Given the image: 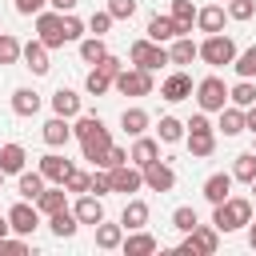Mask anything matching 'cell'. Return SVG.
<instances>
[{"mask_svg": "<svg viewBox=\"0 0 256 256\" xmlns=\"http://www.w3.org/2000/svg\"><path fill=\"white\" fill-rule=\"evenodd\" d=\"M252 220V200L248 196H228L220 204H212V228L216 232H236Z\"/></svg>", "mask_w": 256, "mask_h": 256, "instance_id": "6da1fadb", "label": "cell"}, {"mask_svg": "<svg viewBox=\"0 0 256 256\" xmlns=\"http://www.w3.org/2000/svg\"><path fill=\"white\" fill-rule=\"evenodd\" d=\"M196 52H200V60H204V64H212V68H224V64H232V60H236V44H232V36H224V32L204 36V40L196 44Z\"/></svg>", "mask_w": 256, "mask_h": 256, "instance_id": "7a4b0ae2", "label": "cell"}, {"mask_svg": "<svg viewBox=\"0 0 256 256\" xmlns=\"http://www.w3.org/2000/svg\"><path fill=\"white\" fill-rule=\"evenodd\" d=\"M128 60L136 64V68H144V72H156V68H164L168 64V44H156V40H136L132 48H128Z\"/></svg>", "mask_w": 256, "mask_h": 256, "instance_id": "3957f363", "label": "cell"}, {"mask_svg": "<svg viewBox=\"0 0 256 256\" xmlns=\"http://www.w3.org/2000/svg\"><path fill=\"white\" fill-rule=\"evenodd\" d=\"M112 88H116L120 96H152V72H144V68L128 64V68H120V72H116Z\"/></svg>", "mask_w": 256, "mask_h": 256, "instance_id": "277c9868", "label": "cell"}, {"mask_svg": "<svg viewBox=\"0 0 256 256\" xmlns=\"http://www.w3.org/2000/svg\"><path fill=\"white\" fill-rule=\"evenodd\" d=\"M192 96H196L200 112H220V108L228 104V84H224L220 76H204V80L192 88Z\"/></svg>", "mask_w": 256, "mask_h": 256, "instance_id": "5b68a950", "label": "cell"}, {"mask_svg": "<svg viewBox=\"0 0 256 256\" xmlns=\"http://www.w3.org/2000/svg\"><path fill=\"white\" fill-rule=\"evenodd\" d=\"M216 248H220V232L212 224H196L192 232H184V244H180V252H192V256H212Z\"/></svg>", "mask_w": 256, "mask_h": 256, "instance_id": "8992f818", "label": "cell"}, {"mask_svg": "<svg viewBox=\"0 0 256 256\" xmlns=\"http://www.w3.org/2000/svg\"><path fill=\"white\" fill-rule=\"evenodd\" d=\"M4 216H8V224H12L16 236H32V232L40 228V208H36L32 200H16Z\"/></svg>", "mask_w": 256, "mask_h": 256, "instance_id": "52a82bcc", "label": "cell"}, {"mask_svg": "<svg viewBox=\"0 0 256 256\" xmlns=\"http://www.w3.org/2000/svg\"><path fill=\"white\" fill-rule=\"evenodd\" d=\"M36 40L52 52V48H64V32H60V12H36Z\"/></svg>", "mask_w": 256, "mask_h": 256, "instance_id": "ba28073f", "label": "cell"}, {"mask_svg": "<svg viewBox=\"0 0 256 256\" xmlns=\"http://www.w3.org/2000/svg\"><path fill=\"white\" fill-rule=\"evenodd\" d=\"M108 176H112V192H124V196H132V192H140V188H144V172H140L132 160H124V164L108 168Z\"/></svg>", "mask_w": 256, "mask_h": 256, "instance_id": "9c48e42d", "label": "cell"}, {"mask_svg": "<svg viewBox=\"0 0 256 256\" xmlns=\"http://www.w3.org/2000/svg\"><path fill=\"white\" fill-rule=\"evenodd\" d=\"M140 172H144V188H152V192H172V188H176V172H172L164 160H152V164H144Z\"/></svg>", "mask_w": 256, "mask_h": 256, "instance_id": "30bf717a", "label": "cell"}, {"mask_svg": "<svg viewBox=\"0 0 256 256\" xmlns=\"http://www.w3.org/2000/svg\"><path fill=\"white\" fill-rule=\"evenodd\" d=\"M192 88H196V84H192V76H188L184 68H176V72L160 84V96H164L168 104H180V100H188V96H192Z\"/></svg>", "mask_w": 256, "mask_h": 256, "instance_id": "8fae6325", "label": "cell"}, {"mask_svg": "<svg viewBox=\"0 0 256 256\" xmlns=\"http://www.w3.org/2000/svg\"><path fill=\"white\" fill-rule=\"evenodd\" d=\"M156 248H160V240L148 236L144 228H132V232H124V240H120V252H124V256H152Z\"/></svg>", "mask_w": 256, "mask_h": 256, "instance_id": "7c38bea8", "label": "cell"}, {"mask_svg": "<svg viewBox=\"0 0 256 256\" xmlns=\"http://www.w3.org/2000/svg\"><path fill=\"white\" fill-rule=\"evenodd\" d=\"M108 148H112V136H108V128H104V124L80 140V156H84V160H92V164H100Z\"/></svg>", "mask_w": 256, "mask_h": 256, "instance_id": "4fadbf2b", "label": "cell"}, {"mask_svg": "<svg viewBox=\"0 0 256 256\" xmlns=\"http://www.w3.org/2000/svg\"><path fill=\"white\" fill-rule=\"evenodd\" d=\"M36 168H40V176H44L48 184H64V176H68L76 164H72V160H64L60 152H48V156H40V164H36Z\"/></svg>", "mask_w": 256, "mask_h": 256, "instance_id": "5bb4252c", "label": "cell"}, {"mask_svg": "<svg viewBox=\"0 0 256 256\" xmlns=\"http://www.w3.org/2000/svg\"><path fill=\"white\" fill-rule=\"evenodd\" d=\"M72 212H76V220H80V224H92V228H96V224L104 220V200H100V196H92V192H80V200L72 204Z\"/></svg>", "mask_w": 256, "mask_h": 256, "instance_id": "9a60e30c", "label": "cell"}, {"mask_svg": "<svg viewBox=\"0 0 256 256\" xmlns=\"http://www.w3.org/2000/svg\"><path fill=\"white\" fill-rule=\"evenodd\" d=\"M20 60H24V68H32V76H48V48L40 44V40H28L24 48H20Z\"/></svg>", "mask_w": 256, "mask_h": 256, "instance_id": "2e32d148", "label": "cell"}, {"mask_svg": "<svg viewBox=\"0 0 256 256\" xmlns=\"http://www.w3.org/2000/svg\"><path fill=\"white\" fill-rule=\"evenodd\" d=\"M40 136H44L48 148H64V144L72 140V124H68V116H56V112H52V120H44V132H40Z\"/></svg>", "mask_w": 256, "mask_h": 256, "instance_id": "e0dca14e", "label": "cell"}, {"mask_svg": "<svg viewBox=\"0 0 256 256\" xmlns=\"http://www.w3.org/2000/svg\"><path fill=\"white\" fill-rule=\"evenodd\" d=\"M184 140H188V152H192V160H208V156L216 152V128L184 132Z\"/></svg>", "mask_w": 256, "mask_h": 256, "instance_id": "ac0fdd59", "label": "cell"}, {"mask_svg": "<svg viewBox=\"0 0 256 256\" xmlns=\"http://www.w3.org/2000/svg\"><path fill=\"white\" fill-rule=\"evenodd\" d=\"M128 160H132L136 168H144V164H152V160H160V140H152V136H132V148H128Z\"/></svg>", "mask_w": 256, "mask_h": 256, "instance_id": "d6986e66", "label": "cell"}, {"mask_svg": "<svg viewBox=\"0 0 256 256\" xmlns=\"http://www.w3.org/2000/svg\"><path fill=\"white\" fill-rule=\"evenodd\" d=\"M192 60H200V52H196V40H192V36H176V40H168V64L184 68V64H192Z\"/></svg>", "mask_w": 256, "mask_h": 256, "instance_id": "ffe728a7", "label": "cell"}, {"mask_svg": "<svg viewBox=\"0 0 256 256\" xmlns=\"http://www.w3.org/2000/svg\"><path fill=\"white\" fill-rule=\"evenodd\" d=\"M204 200L208 204H220V200H228L232 196V172H212L208 180H204Z\"/></svg>", "mask_w": 256, "mask_h": 256, "instance_id": "44dd1931", "label": "cell"}, {"mask_svg": "<svg viewBox=\"0 0 256 256\" xmlns=\"http://www.w3.org/2000/svg\"><path fill=\"white\" fill-rule=\"evenodd\" d=\"M36 208H40V216H52V212H60V208H68V192H64V184H44V192L32 200Z\"/></svg>", "mask_w": 256, "mask_h": 256, "instance_id": "7402d4cb", "label": "cell"}, {"mask_svg": "<svg viewBox=\"0 0 256 256\" xmlns=\"http://www.w3.org/2000/svg\"><path fill=\"white\" fill-rule=\"evenodd\" d=\"M48 228H52V236H56V240H72V236H76V228H80V220H76V212H72V208H60V212H52V216H48Z\"/></svg>", "mask_w": 256, "mask_h": 256, "instance_id": "603a6c76", "label": "cell"}, {"mask_svg": "<svg viewBox=\"0 0 256 256\" xmlns=\"http://www.w3.org/2000/svg\"><path fill=\"white\" fill-rule=\"evenodd\" d=\"M24 164H28V152H24L20 144H4V148H0V172H4V176H20Z\"/></svg>", "mask_w": 256, "mask_h": 256, "instance_id": "cb8c5ba5", "label": "cell"}, {"mask_svg": "<svg viewBox=\"0 0 256 256\" xmlns=\"http://www.w3.org/2000/svg\"><path fill=\"white\" fill-rule=\"evenodd\" d=\"M224 16H228V12H224L220 4L196 8V28H200V32H208V36H212V32H224Z\"/></svg>", "mask_w": 256, "mask_h": 256, "instance_id": "d4e9b609", "label": "cell"}, {"mask_svg": "<svg viewBox=\"0 0 256 256\" xmlns=\"http://www.w3.org/2000/svg\"><path fill=\"white\" fill-rule=\"evenodd\" d=\"M144 36H148V40H156V44H168V40H176L180 32H176V24H172V16H160V12H156V16L148 20V28H144Z\"/></svg>", "mask_w": 256, "mask_h": 256, "instance_id": "484cf974", "label": "cell"}, {"mask_svg": "<svg viewBox=\"0 0 256 256\" xmlns=\"http://www.w3.org/2000/svg\"><path fill=\"white\" fill-rule=\"evenodd\" d=\"M52 112L76 120V116H80V96H76L72 88H56V92H52Z\"/></svg>", "mask_w": 256, "mask_h": 256, "instance_id": "4316f807", "label": "cell"}, {"mask_svg": "<svg viewBox=\"0 0 256 256\" xmlns=\"http://www.w3.org/2000/svg\"><path fill=\"white\" fill-rule=\"evenodd\" d=\"M120 240H124V224H108V220L96 224V248L100 252H116Z\"/></svg>", "mask_w": 256, "mask_h": 256, "instance_id": "83f0119b", "label": "cell"}, {"mask_svg": "<svg viewBox=\"0 0 256 256\" xmlns=\"http://www.w3.org/2000/svg\"><path fill=\"white\" fill-rule=\"evenodd\" d=\"M168 16H172L176 32H180V36H188V32H192V24H196V4H192V0H172V12H168Z\"/></svg>", "mask_w": 256, "mask_h": 256, "instance_id": "f1b7e54d", "label": "cell"}, {"mask_svg": "<svg viewBox=\"0 0 256 256\" xmlns=\"http://www.w3.org/2000/svg\"><path fill=\"white\" fill-rule=\"evenodd\" d=\"M40 104H44V100H40V92H32V88H16V92H12V112H16V116H36Z\"/></svg>", "mask_w": 256, "mask_h": 256, "instance_id": "f546056e", "label": "cell"}, {"mask_svg": "<svg viewBox=\"0 0 256 256\" xmlns=\"http://www.w3.org/2000/svg\"><path fill=\"white\" fill-rule=\"evenodd\" d=\"M216 132H224V136H240V132H244V108L224 104V108H220V124H216Z\"/></svg>", "mask_w": 256, "mask_h": 256, "instance_id": "4dcf8cb0", "label": "cell"}, {"mask_svg": "<svg viewBox=\"0 0 256 256\" xmlns=\"http://www.w3.org/2000/svg\"><path fill=\"white\" fill-rule=\"evenodd\" d=\"M44 184H48V180L40 176V168H36V172L24 168V172L16 176V192H20V200H36V196L44 192Z\"/></svg>", "mask_w": 256, "mask_h": 256, "instance_id": "1f68e13d", "label": "cell"}, {"mask_svg": "<svg viewBox=\"0 0 256 256\" xmlns=\"http://www.w3.org/2000/svg\"><path fill=\"white\" fill-rule=\"evenodd\" d=\"M148 124H152V116H148L144 108H124V116H120V128H124L128 136H144Z\"/></svg>", "mask_w": 256, "mask_h": 256, "instance_id": "d6a6232c", "label": "cell"}, {"mask_svg": "<svg viewBox=\"0 0 256 256\" xmlns=\"http://www.w3.org/2000/svg\"><path fill=\"white\" fill-rule=\"evenodd\" d=\"M120 224H124V232L144 228V224H148V204H144V200H128L124 212H120Z\"/></svg>", "mask_w": 256, "mask_h": 256, "instance_id": "836d02e7", "label": "cell"}, {"mask_svg": "<svg viewBox=\"0 0 256 256\" xmlns=\"http://www.w3.org/2000/svg\"><path fill=\"white\" fill-rule=\"evenodd\" d=\"M156 140H160V144H180V140H184V120H176V116H160V124H156Z\"/></svg>", "mask_w": 256, "mask_h": 256, "instance_id": "e575fe53", "label": "cell"}, {"mask_svg": "<svg viewBox=\"0 0 256 256\" xmlns=\"http://www.w3.org/2000/svg\"><path fill=\"white\" fill-rule=\"evenodd\" d=\"M228 104L252 108V104H256V80H236V84L228 88Z\"/></svg>", "mask_w": 256, "mask_h": 256, "instance_id": "d590c367", "label": "cell"}, {"mask_svg": "<svg viewBox=\"0 0 256 256\" xmlns=\"http://www.w3.org/2000/svg\"><path fill=\"white\" fill-rule=\"evenodd\" d=\"M104 56H108L104 36H84V40H80V60H84V64H100Z\"/></svg>", "mask_w": 256, "mask_h": 256, "instance_id": "8d00e7d4", "label": "cell"}, {"mask_svg": "<svg viewBox=\"0 0 256 256\" xmlns=\"http://www.w3.org/2000/svg\"><path fill=\"white\" fill-rule=\"evenodd\" d=\"M232 68H236V76H240V80H256V44H252V48H244V52H236Z\"/></svg>", "mask_w": 256, "mask_h": 256, "instance_id": "74e56055", "label": "cell"}, {"mask_svg": "<svg viewBox=\"0 0 256 256\" xmlns=\"http://www.w3.org/2000/svg\"><path fill=\"white\" fill-rule=\"evenodd\" d=\"M60 32H64V44H68V40H84L88 28H84V20L76 12H60Z\"/></svg>", "mask_w": 256, "mask_h": 256, "instance_id": "f35d334b", "label": "cell"}, {"mask_svg": "<svg viewBox=\"0 0 256 256\" xmlns=\"http://www.w3.org/2000/svg\"><path fill=\"white\" fill-rule=\"evenodd\" d=\"M232 180H256V152H240L236 164H232Z\"/></svg>", "mask_w": 256, "mask_h": 256, "instance_id": "ab89813d", "label": "cell"}, {"mask_svg": "<svg viewBox=\"0 0 256 256\" xmlns=\"http://www.w3.org/2000/svg\"><path fill=\"white\" fill-rule=\"evenodd\" d=\"M116 20H112V12L104 8V12H92L88 20H84V28H88V36H108V28H112Z\"/></svg>", "mask_w": 256, "mask_h": 256, "instance_id": "60d3db41", "label": "cell"}, {"mask_svg": "<svg viewBox=\"0 0 256 256\" xmlns=\"http://www.w3.org/2000/svg\"><path fill=\"white\" fill-rule=\"evenodd\" d=\"M84 88H88V96H104V92L112 88V76H108V72H100V68L92 64V72H88V80H84Z\"/></svg>", "mask_w": 256, "mask_h": 256, "instance_id": "b9f144b4", "label": "cell"}, {"mask_svg": "<svg viewBox=\"0 0 256 256\" xmlns=\"http://www.w3.org/2000/svg\"><path fill=\"white\" fill-rule=\"evenodd\" d=\"M88 192H92V196H100V200L112 192V176H108V168H96V172H88Z\"/></svg>", "mask_w": 256, "mask_h": 256, "instance_id": "7bdbcfd3", "label": "cell"}, {"mask_svg": "<svg viewBox=\"0 0 256 256\" xmlns=\"http://www.w3.org/2000/svg\"><path fill=\"white\" fill-rule=\"evenodd\" d=\"M196 224H200V216H196V208H188V204H180V208L172 212V228H176V232H192Z\"/></svg>", "mask_w": 256, "mask_h": 256, "instance_id": "ee69618b", "label": "cell"}, {"mask_svg": "<svg viewBox=\"0 0 256 256\" xmlns=\"http://www.w3.org/2000/svg\"><path fill=\"white\" fill-rule=\"evenodd\" d=\"M20 48H24V44H20L12 32H0V64H16V60H20Z\"/></svg>", "mask_w": 256, "mask_h": 256, "instance_id": "f6af8a7d", "label": "cell"}, {"mask_svg": "<svg viewBox=\"0 0 256 256\" xmlns=\"http://www.w3.org/2000/svg\"><path fill=\"white\" fill-rule=\"evenodd\" d=\"M228 20H252L256 16V0H228Z\"/></svg>", "mask_w": 256, "mask_h": 256, "instance_id": "bcb514c9", "label": "cell"}, {"mask_svg": "<svg viewBox=\"0 0 256 256\" xmlns=\"http://www.w3.org/2000/svg\"><path fill=\"white\" fill-rule=\"evenodd\" d=\"M0 256H28V240H24V236H12V232H8V236L0 240Z\"/></svg>", "mask_w": 256, "mask_h": 256, "instance_id": "7dc6e473", "label": "cell"}, {"mask_svg": "<svg viewBox=\"0 0 256 256\" xmlns=\"http://www.w3.org/2000/svg\"><path fill=\"white\" fill-rule=\"evenodd\" d=\"M100 124H104L100 116H84V112H80V116H76V124H72V136H76V140H84V136H88V132H96Z\"/></svg>", "mask_w": 256, "mask_h": 256, "instance_id": "c3c4849f", "label": "cell"}, {"mask_svg": "<svg viewBox=\"0 0 256 256\" xmlns=\"http://www.w3.org/2000/svg\"><path fill=\"white\" fill-rule=\"evenodd\" d=\"M64 192H88V172H80V168H72L68 176H64Z\"/></svg>", "mask_w": 256, "mask_h": 256, "instance_id": "681fc988", "label": "cell"}, {"mask_svg": "<svg viewBox=\"0 0 256 256\" xmlns=\"http://www.w3.org/2000/svg\"><path fill=\"white\" fill-rule=\"evenodd\" d=\"M108 12H112V20H132L136 16V0H108Z\"/></svg>", "mask_w": 256, "mask_h": 256, "instance_id": "f907efd6", "label": "cell"}, {"mask_svg": "<svg viewBox=\"0 0 256 256\" xmlns=\"http://www.w3.org/2000/svg\"><path fill=\"white\" fill-rule=\"evenodd\" d=\"M128 160V148H120V144H112L108 152H104V160L96 164V168H116V164H124Z\"/></svg>", "mask_w": 256, "mask_h": 256, "instance_id": "816d5d0a", "label": "cell"}, {"mask_svg": "<svg viewBox=\"0 0 256 256\" xmlns=\"http://www.w3.org/2000/svg\"><path fill=\"white\" fill-rule=\"evenodd\" d=\"M44 4L48 0H16V12L20 16H36V12H44Z\"/></svg>", "mask_w": 256, "mask_h": 256, "instance_id": "f5cc1de1", "label": "cell"}, {"mask_svg": "<svg viewBox=\"0 0 256 256\" xmlns=\"http://www.w3.org/2000/svg\"><path fill=\"white\" fill-rule=\"evenodd\" d=\"M96 68H100V72H108V76H112V80H116V72H120V68H124V64H120V56H112V52H108V56H104V60H100V64H96Z\"/></svg>", "mask_w": 256, "mask_h": 256, "instance_id": "db71d44e", "label": "cell"}, {"mask_svg": "<svg viewBox=\"0 0 256 256\" xmlns=\"http://www.w3.org/2000/svg\"><path fill=\"white\" fill-rule=\"evenodd\" d=\"M244 132H256V104L244 108Z\"/></svg>", "mask_w": 256, "mask_h": 256, "instance_id": "11a10c76", "label": "cell"}, {"mask_svg": "<svg viewBox=\"0 0 256 256\" xmlns=\"http://www.w3.org/2000/svg\"><path fill=\"white\" fill-rule=\"evenodd\" d=\"M48 4H52V8H56V12H72V8H76V4H80V0H48Z\"/></svg>", "mask_w": 256, "mask_h": 256, "instance_id": "9f6ffc18", "label": "cell"}, {"mask_svg": "<svg viewBox=\"0 0 256 256\" xmlns=\"http://www.w3.org/2000/svg\"><path fill=\"white\" fill-rule=\"evenodd\" d=\"M8 232H12V224H8V216H0V240H4Z\"/></svg>", "mask_w": 256, "mask_h": 256, "instance_id": "6f0895ef", "label": "cell"}, {"mask_svg": "<svg viewBox=\"0 0 256 256\" xmlns=\"http://www.w3.org/2000/svg\"><path fill=\"white\" fill-rule=\"evenodd\" d=\"M248 244L256 248V220H248Z\"/></svg>", "mask_w": 256, "mask_h": 256, "instance_id": "680465c9", "label": "cell"}, {"mask_svg": "<svg viewBox=\"0 0 256 256\" xmlns=\"http://www.w3.org/2000/svg\"><path fill=\"white\" fill-rule=\"evenodd\" d=\"M248 188H252V200H256V180H248Z\"/></svg>", "mask_w": 256, "mask_h": 256, "instance_id": "91938a15", "label": "cell"}, {"mask_svg": "<svg viewBox=\"0 0 256 256\" xmlns=\"http://www.w3.org/2000/svg\"><path fill=\"white\" fill-rule=\"evenodd\" d=\"M0 188H4V172H0Z\"/></svg>", "mask_w": 256, "mask_h": 256, "instance_id": "94428289", "label": "cell"}, {"mask_svg": "<svg viewBox=\"0 0 256 256\" xmlns=\"http://www.w3.org/2000/svg\"><path fill=\"white\" fill-rule=\"evenodd\" d=\"M252 136H256V132H252ZM252 152H256V144H252Z\"/></svg>", "mask_w": 256, "mask_h": 256, "instance_id": "6125c7cd", "label": "cell"}, {"mask_svg": "<svg viewBox=\"0 0 256 256\" xmlns=\"http://www.w3.org/2000/svg\"><path fill=\"white\" fill-rule=\"evenodd\" d=\"M0 32H4V28H0Z\"/></svg>", "mask_w": 256, "mask_h": 256, "instance_id": "be15d7a7", "label": "cell"}]
</instances>
